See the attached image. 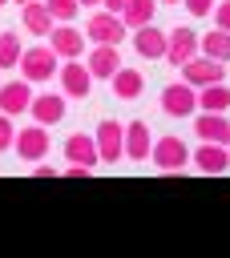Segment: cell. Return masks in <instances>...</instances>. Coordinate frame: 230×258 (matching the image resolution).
Returning <instances> with one entry per match:
<instances>
[{"label": "cell", "instance_id": "6da1fadb", "mask_svg": "<svg viewBox=\"0 0 230 258\" xmlns=\"http://www.w3.org/2000/svg\"><path fill=\"white\" fill-rule=\"evenodd\" d=\"M16 69H20V77H24L28 85H44V81H52V77H56L61 56H56L48 44H32V48H24V52H20Z\"/></svg>", "mask_w": 230, "mask_h": 258}, {"label": "cell", "instance_id": "7a4b0ae2", "mask_svg": "<svg viewBox=\"0 0 230 258\" xmlns=\"http://www.w3.org/2000/svg\"><path fill=\"white\" fill-rule=\"evenodd\" d=\"M85 36L89 44H121L129 36L121 12H109V8H93V16L85 20Z\"/></svg>", "mask_w": 230, "mask_h": 258}, {"label": "cell", "instance_id": "3957f363", "mask_svg": "<svg viewBox=\"0 0 230 258\" xmlns=\"http://www.w3.org/2000/svg\"><path fill=\"white\" fill-rule=\"evenodd\" d=\"M149 161L157 165V173H174V169L182 173V165H190V145H186L182 137L165 133V137H157V141H153Z\"/></svg>", "mask_w": 230, "mask_h": 258}, {"label": "cell", "instance_id": "277c9868", "mask_svg": "<svg viewBox=\"0 0 230 258\" xmlns=\"http://www.w3.org/2000/svg\"><path fill=\"white\" fill-rule=\"evenodd\" d=\"M48 48L61 56V60H77V56H85V48H89V36L69 20V24H52V32H48Z\"/></svg>", "mask_w": 230, "mask_h": 258}, {"label": "cell", "instance_id": "5b68a950", "mask_svg": "<svg viewBox=\"0 0 230 258\" xmlns=\"http://www.w3.org/2000/svg\"><path fill=\"white\" fill-rule=\"evenodd\" d=\"M97 157L105 161V165H113V161H121L125 157V125L121 121H113V117H105L101 125H97Z\"/></svg>", "mask_w": 230, "mask_h": 258}, {"label": "cell", "instance_id": "8992f818", "mask_svg": "<svg viewBox=\"0 0 230 258\" xmlns=\"http://www.w3.org/2000/svg\"><path fill=\"white\" fill-rule=\"evenodd\" d=\"M48 125H28V129H16V137H12V149H16V157L20 161H44V153H48Z\"/></svg>", "mask_w": 230, "mask_h": 258}, {"label": "cell", "instance_id": "52a82bcc", "mask_svg": "<svg viewBox=\"0 0 230 258\" xmlns=\"http://www.w3.org/2000/svg\"><path fill=\"white\" fill-rule=\"evenodd\" d=\"M178 73H182V81L186 85H194V89H206V85H214V81H226V64H218V60H210V56H190L186 64H178Z\"/></svg>", "mask_w": 230, "mask_h": 258}, {"label": "cell", "instance_id": "ba28073f", "mask_svg": "<svg viewBox=\"0 0 230 258\" xmlns=\"http://www.w3.org/2000/svg\"><path fill=\"white\" fill-rule=\"evenodd\" d=\"M56 77H61V93H65L69 101H81V97H89V89H93V73L85 69L81 56H77V60H61Z\"/></svg>", "mask_w": 230, "mask_h": 258}, {"label": "cell", "instance_id": "9c48e42d", "mask_svg": "<svg viewBox=\"0 0 230 258\" xmlns=\"http://www.w3.org/2000/svg\"><path fill=\"white\" fill-rule=\"evenodd\" d=\"M161 109H165L169 117H194V109H198V89L186 85V81L165 85V89H161Z\"/></svg>", "mask_w": 230, "mask_h": 258}, {"label": "cell", "instance_id": "30bf717a", "mask_svg": "<svg viewBox=\"0 0 230 258\" xmlns=\"http://www.w3.org/2000/svg\"><path fill=\"white\" fill-rule=\"evenodd\" d=\"M190 56H198V32L186 28V24H178L174 32H165V56H161V60H169V64H186Z\"/></svg>", "mask_w": 230, "mask_h": 258}, {"label": "cell", "instance_id": "8fae6325", "mask_svg": "<svg viewBox=\"0 0 230 258\" xmlns=\"http://www.w3.org/2000/svg\"><path fill=\"white\" fill-rule=\"evenodd\" d=\"M85 69L97 77V81H109L117 69H121V52H117V44H93V48H85Z\"/></svg>", "mask_w": 230, "mask_h": 258}, {"label": "cell", "instance_id": "7c38bea8", "mask_svg": "<svg viewBox=\"0 0 230 258\" xmlns=\"http://www.w3.org/2000/svg\"><path fill=\"white\" fill-rule=\"evenodd\" d=\"M65 109H69V97H65V93H40V97H32V105H28V113H32L36 125H56V121H65Z\"/></svg>", "mask_w": 230, "mask_h": 258}, {"label": "cell", "instance_id": "4fadbf2b", "mask_svg": "<svg viewBox=\"0 0 230 258\" xmlns=\"http://www.w3.org/2000/svg\"><path fill=\"white\" fill-rule=\"evenodd\" d=\"M28 105H32V85H28L24 77L0 85V113L16 117V113H28Z\"/></svg>", "mask_w": 230, "mask_h": 258}, {"label": "cell", "instance_id": "5bb4252c", "mask_svg": "<svg viewBox=\"0 0 230 258\" xmlns=\"http://www.w3.org/2000/svg\"><path fill=\"white\" fill-rule=\"evenodd\" d=\"M20 24H24V32H32V36H48L52 32V12L44 8V0H24L20 4Z\"/></svg>", "mask_w": 230, "mask_h": 258}, {"label": "cell", "instance_id": "9a60e30c", "mask_svg": "<svg viewBox=\"0 0 230 258\" xmlns=\"http://www.w3.org/2000/svg\"><path fill=\"white\" fill-rule=\"evenodd\" d=\"M129 36H133L137 56H145V60H161V56H165V32H161V28L141 24V28H133Z\"/></svg>", "mask_w": 230, "mask_h": 258}, {"label": "cell", "instance_id": "2e32d148", "mask_svg": "<svg viewBox=\"0 0 230 258\" xmlns=\"http://www.w3.org/2000/svg\"><path fill=\"white\" fill-rule=\"evenodd\" d=\"M194 133L202 137V141H218V145H230V121H226V113H198L194 117Z\"/></svg>", "mask_w": 230, "mask_h": 258}, {"label": "cell", "instance_id": "e0dca14e", "mask_svg": "<svg viewBox=\"0 0 230 258\" xmlns=\"http://www.w3.org/2000/svg\"><path fill=\"white\" fill-rule=\"evenodd\" d=\"M149 149H153V133L145 121H129L125 125V157L129 161H149Z\"/></svg>", "mask_w": 230, "mask_h": 258}, {"label": "cell", "instance_id": "ac0fdd59", "mask_svg": "<svg viewBox=\"0 0 230 258\" xmlns=\"http://www.w3.org/2000/svg\"><path fill=\"white\" fill-rule=\"evenodd\" d=\"M194 165H198L202 173H226V169H230V149L218 145V141H202V145L194 149Z\"/></svg>", "mask_w": 230, "mask_h": 258}, {"label": "cell", "instance_id": "d6986e66", "mask_svg": "<svg viewBox=\"0 0 230 258\" xmlns=\"http://www.w3.org/2000/svg\"><path fill=\"white\" fill-rule=\"evenodd\" d=\"M109 85H113V97L117 101H137L141 97V89H145V77H141V69H117L113 77H109Z\"/></svg>", "mask_w": 230, "mask_h": 258}, {"label": "cell", "instance_id": "ffe728a7", "mask_svg": "<svg viewBox=\"0 0 230 258\" xmlns=\"http://www.w3.org/2000/svg\"><path fill=\"white\" fill-rule=\"evenodd\" d=\"M65 161H77V165H89V169H97V141L89 137V133H73L69 141H65Z\"/></svg>", "mask_w": 230, "mask_h": 258}, {"label": "cell", "instance_id": "44dd1931", "mask_svg": "<svg viewBox=\"0 0 230 258\" xmlns=\"http://www.w3.org/2000/svg\"><path fill=\"white\" fill-rule=\"evenodd\" d=\"M198 52L210 56V60H218V64H230V32H222V28L202 32L198 36Z\"/></svg>", "mask_w": 230, "mask_h": 258}, {"label": "cell", "instance_id": "7402d4cb", "mask_svg": "<svg viewBox=\"0 0 230 258\" xmlns=\"http://www.w3.org/2000/svg\"><path fill=\"white\" fill-rule=\"evenodd\" d=\"M198 109H206V113H226V109H230V85H226V81H214V85L198 89Z\"/></svg>", "mask_w": 230, "mask_h": 258}, {"label": "cell", "instance_id": "603a6c76", "mask_svg": "<svg viewBox=\"0 0 230 258\" xmlns=\"http://www.w3.org/2000/svg\"><path fill=\"white\" fill-rule=\"evenodd\" d=\"M153 16H157V0H129V4L121 8V20H125L129 32L141 28V24H153Z\"/></svg>", "mask_w": 230, "mask_h": 258}, {"label": "cell", "instance_id": "cb8c5ba5", "mask_svg": "<svg viewBox=\"0 0 230 258\" xmlns=\"http://www.w3.org/2000/svg\"><path fill=\"white\" fill-rule=\"evenodd\" d=\"M20 52H24V40L16 32H0V69H16Z\"/></svg>", "mask_w": 230, "mask_h": 258}, {"label": "cell", "instance_id": "d4e9b609", "mask_svg": "<svg viewBox=\"0 0 230 258\" xmlns=\"http://www.w3.org/2000/svg\"><path fill=\"white\" fill-rule=\"evenodd\" d=\"M44 8L52 12V20H56V24H69V20H77L81 0H44Z\"/></svg>", "mask_w": 230, "mask_h": 258}, {"label": "cell", "instance_id": "484cf974", "mask_svg": "<svg viewBox=\"0 0 230 258\" xmlns=\"http://www.w3.org/2000/svg\"><path fill=\"white\" fill-rule=\"evenodd\" d=\"M12 137H16V125H12V117H8V113H0V153H8V149H12Z\"/></svg>", "mask_w": 230, "mask_h": 258}, {"label": "cell", "instance_id": "4316f807", "mask_svg": "<svg viewBox=\"0 0 230 258\" xmlns=\"http://www.w3.org/2000/svg\"><path fill=\"white\" fill-rule=\"evenodd\" d=\"M210 16H214V28H222V32H230V0H222V4H214V8H210Z\"/></svg>", "mask_w": 230, "mask_h": 258}, {"label": "cell", "instance_id": "83f0119b", "mask_svg": "<svg viewBox=\"0 0 230 258\" xmlns=\"http://www.w3.org/2000/svg\"><path fill=\"white\" fill-rule=\"evenodd\" d=\"M214 4H218V0H182V8H186L190 16H210Z\"/></svg>", "mask_w": 230, "mask_h": 258}, {"label": "cell", "instance_id": "f1b7e54d", "mask_svg": "<svg viewBox=\"0 0 230 258\" xmlns=\"http://www.w3.org/2000/svg\"><path fill=\"white\" fill-rule=\"evenodd\" d=\"M89 173H93V169H89V165H77V161H69V165L61 169V177H73V181H81V177H89Z\"/></svg>", "mask_w": 230, "mask_h": 258}, {"label": "cell", "instance_id": "f546056e", "mask_svg": "<svg viewBox=\"0 0 230 258\" xmlns=\"http://www.w3.org/2000/svg\"><path fill=\"white\" fill-rule=\"evenodd\" d=\"M32 177H61L56 165H32Z\"/></svg>", "mask_w": 230, "mask_h": 258}, {"label": "cell", "instance_id": "4dcf8cb0", "mask_svg": "<svg viewBox=\"0 0 230 258\" xmlns=\"http://www.w3.org/2000/svg\"><path fill=\"white\" fill-rule=\"evenodd\" d=\"M129 0H101V8H109V12H121Z\"/></svg>", "mask_w": 230, "mask_h": 258}, {"label": "cell", "instance_id": "1f68e13d", "mask_svg": "<svg viewBox=\"0 0 230 258\" xmlns=\"http://www.w3.org/2000/svg\"><path fill=\"white\" fill-rule=\"evenodd\" d=\"M97 4H101V0H81V8H97Z\"/></svg>", "mask_w": 230, "mask_h": 258}, {"label": "cell", "instance_id": "d6a6232c", "mask_svg": "<svg viewBox=\"0 0 230 258\" xmlns=\"http://www.w3.org/2000/svg\"><path fill=\"white\" fill-rule=\"evenodd\" d=\"M161 4H182V0H161Z\"/></svg>", "mask_w": 230, "mask_h": 258}, {"label": "cell", "instance_id": "836d02e7", "mask_svg": "<svg viewBox=\"0 0 230 258\" xmlns=\"http://www.w3.org/2000/svg\"><path fill=\"white\" fill-rule=\"evenodd\" d=\"M12 4H24V0H12Z\"/></svg>", "mask_w": 230, "mask_h": 258}, {"label": "cell", "instance_id": "e575fe53", "mask_svg": "<svg viewBox=\"0 0 230 258\" xmlns=\"http://www.w3.org/2000/svg\"><path fill=\"white\" fill-rule=\"evenodd\" d=\"M4 4H8V0H0V8H4Z\"/></svg>", "mask_w": 230, "mask_h": 258}, {"label": "cell", "instance_id": "d590c367", "mask_svg": "<svg viewBox=\"0 0 230 258\" xmlns=\"http://www.w3.org/2000/svg\"><path fill=\"white\" fill-rule=\"evenodd\" d=\"M226 149H230V145H226Z\"/></svg>", "mask_w": 230, "mask_h": 258}]
</instances>
